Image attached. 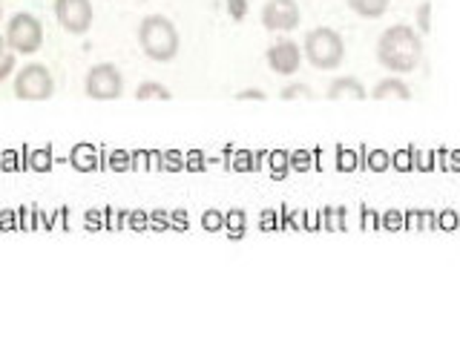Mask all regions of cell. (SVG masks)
<instances>
[{"label": "cell", "instance_id": "6da1fadb", "mask_svg": "<svg viewBox=\"0 0 460 359\" xmlns=\"http://www.w3.org/2000/svg\"><path fill=\"white\" fill-rule=\"evenodd\" d=\"M423 57V40L411 26H388L377 40V61L388 72H414Z\"/></svg>", "mask_w": 460, "mask_h": 359}, {"label": "cell", "instance_id": "7a4b0ae2", "mask_svg": "<svg viewBox=\"0 0 460 359\" xmlns=\"http://www.w3.org/2000/svg\"><path fill=\"white\" fill-rule=\"evenodd\" d=\"M138 43L150 61L167 64L179 55V29L164 14H150L138 26Z\"/></svg>", "mask_w": 460, "mask_h": 359}, {"label": "cell", "instance_id": "3957f363", "mask_svg": "<svg viewBox=\"0 0 460 359\" xmlns=\"http://www.w3.org/2000/svg\"><path fill=\"white\" fill-rule=\"evenodd\" d=\"M305 57L311 66L323 69V72L337 69L345 57V43H342L340 32H334V29H328V26L311 29L305 35Z\"/></svg>", "mask_w": 460, "mask_h": 359}, {"label": "cell", "instance_id": "277c9868", "mask_svg": "<svg viewBox=\"0 0 460 359\" xmlns=\"http://www.w3.org/2000/svg\"><path fill=\"white\" fill-rule=\"evenodd\" d=\"M6 43L21 55H35L43 47V26L35 14L18 12L6 26Z\"/></svg>", "mask_w": 460, "mask_h": 359}, {"label": "cell", "instance_id": "5b68a950", "mask_svg": "<svg viewBox=\"0 0 460 359\" xmlns=\"http://www.w3.org/2000/svg\"><path fill=\"white\" fill-rule=\"evenodd\" d=\"M55 92V78L43 64H29L14 75V95L21 101H49Z\"/></svg>", "mask_w": 460, "mask_h": 359}, {"label": "cell", "instance_id": "8992f818", "mask_svg": "<svg viewBox=\"0 0 460 359\" xmlns=\"http://www.w3.org/2000/svg\"><path fill=\"white\" fill-rule=\"evenodd\" d=\"M84 92L93 101H115L124 95V78L115 64H95L86 72Z\"/></svg>", "mask_w": 460, "mask_h": 359}, {"label": "cell", "instance_id": "52a82bcc", "mask_svg": "<svg viewBox=\"0 0 460 359\" xmlns=\"http://www.w3.org/2000/svg\"><path fill=\"white\" fill-rule=\"evenodd\" d=\"M55 18L69 35H86L93 26L90 0H55Z\"/></svg>", "mask_w": 460, "mask_h": 359}, {"label": "cell", "instance_id": "ba28073f", "mask_svg": "<svg viewBox=\"0 0 460 359\" xmlns=\"http://www.w3.org/2000/svg\"><path fill=\"white\" fill-rule=\"evenodd\" d=\"M262 26L270 32H291L299 26L296 0H268L262 9Z\"/></svg>", "mask_w": 460, "mask_h": 359}, {"label": "cell", "instance_id": "9c48e42d", "mask_svg": "<svg viewBox=\"0 0 460 359\" xmlns=\"http://www.w3.org/2000/svg\"><path fill=\"white\" fill-rule=\"evenodd\" d=\"M265 57H268V66L277 72V75H294L302 64V52L294 40H277Z\"/></svg>", "mask_w": 460, "mask_h": 359}, {"label": "cell", "instance_id": "30bf717a", "mask_svg": "<svg viewBox=\"0 0 460 359\" xmlns=\"http://www.w3.org/2000/svg\"><path fill=\"white\" fill-rule=\"evenodd\" d=\"M328 98L331 101H340V98H357V101H363L368 98L366 95V86L354 81V78H337V81H331L328 86Z\"/></svg>", "mask_w": 460, "mask_h": 359}, {"label": "cell", "instance_id": "8fae6325", "mask_svg": "<svg viewBox=\"0 0 460 359\" xmlns=\"http://www.w3.org/2000/svg\"><path fill=\"white\" fill-rule=\"evenodd\" d=\"M371 98H377V101H383V98H402V101H409L411 90L400 78H385V81H380L377 86H374Z\"/></svg>", "mask_w": 460, "mask_h": 359}, {"label": "cell", "instance_id": "7c38bea8", "mask_svg": "<svg viewBox=\"0 0 460 359\" xmlns=\"http://www.w3.org/2000/svg\"><path fill=\"white\" fill-rule=\"evenodd\" d=\"M349 6L359 14V18H383L388 12V0H349Z\"/></svg>", "mask_w": 460, "mask_h": 359}, {"label": "cell", "instance_id": "4fadbf2b", "mask_svg": "<svg viewBox=\"0 0 460 359\" xmlns=\"http://www.w3.org/2000/svg\"><path fill=\"white\" fill-rule=\"evenodd\" d=\"M136 98L138 101H150V98H158V101H170L172 92L167 90L164 83H155V81H144L138 83V90H136Z\"/></svg>", "mask_w": 460, "mask_h": 359}, {"label": "cell", "instance_id": "5bb4252c", "mask_svg": "<svg viewBox=\"0 0 460 359\" xmlns=\"http://www.w3.org/2000/svg\"><path fill=\"white\" fill-rule=\"evenodd\" d=\"M14 72V49L6 43V38H0V81H6Z\"/></svg>", "mask_w": 460, "mask_h": 359}, {"label": "cell", "instance_id": "9a60e30c", "mask_svg": "<svg viewBox=\"0 0 460 359\" xmlns=\"http://www.w3.org/2000/svg\"><path fill=\"white\" fill-rule=\"evenodd\" d=\"M314 92L308 90V86H302V83H296V86H285L282 90V98L285 101H294V98H311Z\"/></svg>", "mask_w": 460, "mask_h": 359}, {"label": "cell", "instance_id": "2e32d148", "mask_svg": "<svg viewBox=\"0 0 460 359\" xmlns=\"http://www.w3.org/2000/svg\"><path fill=\"white\" fill-rule=\"evenodd\" d=\"M230 14H234V21H242L248 14V0H230Z\"/></svg>", "mask_w": 460, "mask_h": 359}, {"label": "cell", "instance_id": "e0dca14e", "mask_svg": "<svg viewBox=\"0 0 460 359\" xmlns=\"http://www.w3.org/2000/svg\"><path fill=\"white\" fill-rule=\"evenodd\" d=\"M417 21H420V29H423V32H429V4L420 6V12H417Z\"/></svg>", "mask_w": 460, "mask_h": 359}, {"label": "cell", "instance_id": "ac0fdd59", "mask_svg": "<svg viewBox=\"0 0 460 359\" xmlns=\"http://www.w3.org/2000/svg\"><path fill=\"white\" fill-rule=\"evenodd\" d=\"M236 98H239V101H242V98H248V101H251V98H265V95L259 92V90H244V92H239Z\"/></svg>", "mask_w": 460, "mask_h": 359}, {"label": "cell", "instance_id": "d6986e66", "mask_svg": "<svg viewBox=\"0 0 460 359\" xmlns=\"http://www.w3.org/2000/svg\"><path fill=\"white\" fill-rule=\"evenodd\" d=\"M0 14H4V6H0Z\"/></svg>", "mask_w": 460, "mask_h": 359}]
</instances>
